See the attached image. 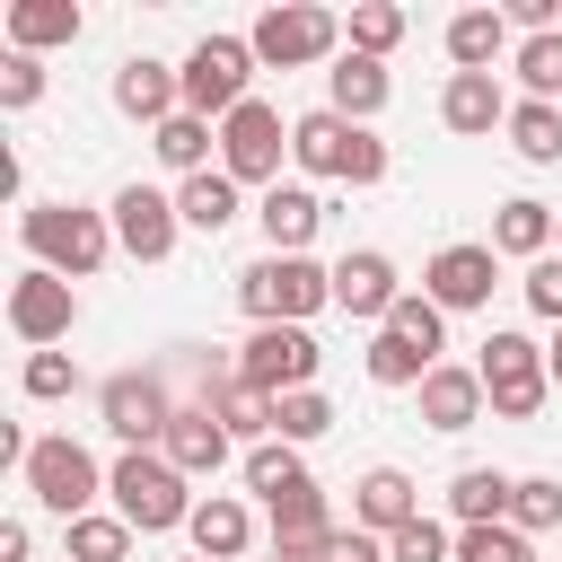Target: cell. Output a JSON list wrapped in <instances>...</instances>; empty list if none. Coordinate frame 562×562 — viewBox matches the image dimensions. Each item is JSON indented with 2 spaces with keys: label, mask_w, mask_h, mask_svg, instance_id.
Returning a JSON list of instances; mask_svg holds the SVG:
<instances>
[{
  "label": "cell",
  "mask_w": 562,
  "mask_h": 562,
  "mask_svg": "<svg viewBox=\"0 0 562 562\" xmlns=\"http://www.w3.org/2000/svg\"><path fill=\"white\" fill-rule=\"evenodd\" d=\"M316 369H325V351H316V334H307V325H255V334H246V351H237V378H246V386H263L272 404H281V395H299V386H316Z\"/></svg>",
  "instance_id": "9c48e42d"
},
{
  "label": "cell",
  "mask_w": 562,
  "mask_h": 562,
  "mask_svg": "<svg viewBox=\"0 0 562 562\" xmlns=\"http://www.w3.org/2000/svg\"><path fill=\"white\" fill-rule=\"evenodd\" d=\"M202 404L220 413V430H228V439H246V448H263V439H272V395H263V386H246L237 369H202Z\"/></svg>",
  "instance_id": "44dd1931"
},
{
  "label": "cell",
  "mask_w": 562,
  "mask_h": 562,
  "mask_svg": "<svg viewBox=\"0 0 562 562\" xmlns=\"http://www.w3.org/2000/svg\"><path fill=\"white\" fill-rule=\"evenodd\" d=\"M492 281H501V255H492V246H439V255L422 263V290H430L448 316L492 307Z\"/></svg>",
  "instance_id": "5bb4252c"
},
{
  "label": "cell",
  "mask_w": 562,
  "mask_h": 562,
  "mask_svg": "<svg viewBox=\"0 0 562 562\" xmlns=\"http://www.w3.org/2000/svg\"><path fill=\"white\" fill-rule=\"evenodd\" d=\"M228 430H220V413L211 404H176V422H167V439H158V457L184 474V483H202V474H220L228 465Z\"/></svg>",
  "instance_id": "9a60e30c"
},
{
  "label": "cell",
  "mask_w": 562,
  "mask_h": 562,
  "mask_svg": "<svg viewBox=\"0 0 562 562\" xmlns=\"http://www.w3.org/2000/svg\"><path fill=\"white\" fill-rule=\"evenodd\" d=\"M18 386H26L35 404H53V395H70V386H79V360H70V351H26Z\"/></svg>",
  "instance_id": "7bdbcfd3"
},
{
  "label": "cell",
  "mask_w": 562,
  "mask_h": 562,
  "mask_svg": "<svg viewBox=\"0 0 562 562\" xmlns=\"http://www.w3.org/2000/svg\"><path fill=\"white\" fill-rule=\"evenodd\" d=\"M255 220H263V246H272V255H307V237L325 228V202H316L307 184H272V193L255 202Z\"/></svg>",
  "instance_id": "603a6c76"
},
{
  "label": "cell",
  "mask_w": 562,
  "mask_h": 562,
  "mask_svg": "<svg viewBox=\"0 0 562 562\" xmlns=\"http://www.w3.org/2000/svg\"><path fill=\"white\" fill-rule=\"evenodd\" d=\"M97 413H105V430H114L123 448H158L167 422H176V395H167L158 369H114V378L97 386Z\"/></svg>",
  "instance_id": "30bf717a"
},
{
  "label": "cell",
  "mask_w": 562,
  "mask_h": 562,
  "mask_svg": "<svg viewBox=\"0 0 562 562\" xmlns=\"http://www.w3.org/2000/svg\"><path fill=\"white\" fill-rule=\"evenodd\" d=\"M105 492H114V518H132V536L193 527V492H184V474H176L158 448H123V457L105 465Z\"/></svg>",
  "instance_id": "3957f363"
},
{
  "label": "cell",
  "mask_w": 562,
  "mask_h": 562,
  "mask_svg": "<svg viewBox=\"0 0 562 562\" xmlns=\"http://www.w3.org/2000/svg\"><path fill=\"white\" fill-rule=\"evenodd\" d=\"M35 97H44V53H9V61H0V105L26 114Z\"/></svg>",
  "instance_id": "ee69618b"
},
{
  "label": "cell",
  "mask_w": 562,
  "mask_h": 562,
  "mask_svg": "<svg viewBox=\"0 0 562 562\" xmlns=\"http://www.w3.org/2000/svg\"><path fill=\"white\" fill-rule=\"evenodd\" d=\"M18 237H26V255H35L44 272H61V281H88V272L114 255V220H105V211H79V202H26Z\"/></svg>",
  "instance_id": "6da1fadb"
},
{
  "label": "cell",
  "mask_w": 562,
  "mask_h": 562,
  "mask_svg": "<svg viewBox=\"0 0 562 562\" xmlns=\"http://www.w3.org/2000/svg\"><path fill=\"white\" fill-rule=\"evenodd\" d=\"M281 149H290V132H281V114L263 105V97H246L228 123H220V167L237 176V184H281Z\"/></svg>",
  "instance_id": "7c38bea8"
},
{
  "label": "cell",
  "mask_w": 562,
  "mask_h": 562,
  "mask_svg": "<svg viewBox=\"0 0 562 562\" xmlns=\"http://www.w3.org/2000/svg\"><path fill=\"white\" fill-rule=\"evenodd\" d=\"M79 0H9V53H53V44H79Z\"/></svg>",
  "instance_id": "d4e9b609"
},
{
  "label": "cell",
  "mask_w": 562,
  "mask_h": 562,
  "mask_svg": "<svg viewBox=\"0 0 562 562\" xmlns=\"http://www.w3.org/2000/svg\"><path fill=\"white\" fill-rule=\"evenodd\" d=\"M26 544H35L26 518H0V562H26Z\"/></svg>",
  "instance_id": "7dc6e473"
},
{
  "label": "cell",
  "mask_w": 562,
  "mask_h": 562,
  "mask_svg": "<svg viewBox=\"0 0 562 562\" xmlns=\"http://www.w3.org/2000/svg\"><path fill=\"white\" fill-rule=\"evenodd\" d=\"M193 562H202V553H193Z\"/></svg>",
  "instance_id": "f907efd6"
},
{
  "label": "cell",
  "mask_w": 562,
  "mask_h": 562,
  "mask_svg": "<svg viewBox=\"0 0 562 562\" xmlns=\"http://www.w3.org/2000/svg\"><path fill=\"white\" fill-rule=\"evenodd\" d=\"M413 518H422V492H413L404 465H369V474L351 483V527H360V536H395V527H413Z\"/></svg>",
  "instance_id": "ac0fdd59"
},
{
  "label": "cell",
  "mask_w": 562,
  "mask_h": 562,
  "mask_svg": "<svg viewBox=\"0 0 562 562\" xmlns=\"http://www.w3.org/2000/svg\"><path fill=\"white\" fill-rule=\"evenodd\" d=\"M70 325H79V290H70L61 272L26 263V272L9 281V334H18L26 351H53V342H70Z\"/></svg>",
  "instance_id": "8fae6325"
},
{
  "label": "cell",
  "mask_w": 562,
  "mask_h": 562,
  "mask_svg": "<svg viewBox=\"0 0 562 562\" xmlns=\"http://www.w3.org/2000/svg\"><path fill=\"white\" fill-rule=\"evenodd\" d=\"M509 527H518V536L562 527V483H553V474H518V492H509Z\"/></svg>",
  "instance_id": "ab89813d"
},
{
  "label": "cell",
  "mask_w": 562,
  "mask_h": 562,
  "mask_svg": "<svg viewBox=\"0 0 562 562\" xmlns=\"http://www.w3.org/2000/svg\"><path fill=\"white\" fill-rule=\"evenodd\" d=\"M509 149H518L527 167H553V158H562V105L518 97V105H509Z\"/></svg>",
  "instance_id": "1f68e13d"
},
{
  "label": "cell",
  "mask_w": 562,
  "mask_h": 562,
  "mask_svg": "<svg viewBox=\"0 0 562 562\" xmlns=\"http://www.w3.org/2000/svg\"><path fill=\"white\" fill-rule=\"evenodd\" d=\"M290 158H299L307 176H334V184H378V176H386V140H378L369 123H342L334 105H316V114L290 123Z\"/></svg>",
  "instance_id": "277c9868"
},
{
  "label": "cell",
  "mask_w": 562,
  "mask_h": 562,
  "mask_svg": "<svg viewBox=\"0 0 562 562\" xmlns=\"http://www.w3.org/2000/svg\"><path fill=\"white\" fill-rule=\"evenodd\" d=\"M544 369H553V386H562V334H553V342H544Z\"/></svg>",
  "instance_id": "c3c4849f"
},
{
  "label": "cell",
  "mask_w": 562,
  "mask_h": 562,
  "mask_svg": "<svg viewBox=\"0 0 562 562\" xmlns=\"http://www.w3.org/2000/svg\"><path fill=\"white\" fill-rule=\"evenodd\" d=\"M509 492H518V474L465 465V474L448 483V518H457V527H501V518H509Z\"/></svg>",
  "instance_id": "83f0119b"
},
{
  "label": "cell",
  "mask_w": 562,
  "mask_h": 562,
  "mask_svg": "<svg viewBox=\"0 0 562 562\" xmlns=\"http://www.w3.org/2000/svg\"><path fill=\"white\" fill-rule=\"evenodd\" d=\"M123 553H132V518H114V509L70 518V562H123Z\"/></svg>",
  "instance_id": "74e56055"
},
{
  "label": "cell",
  "mask_w": 562,
  "mask_h": 562,
  "mask_svg": "<svg viewBox=\"0 0 562 562\" xmlns=\"http://www.w3.org/2000/svg\"><path fill=\"white\" fill-rule=\"evenodd\" d=\"M211 123L202 114H167L158 132H149V149H158V167H176V176H211Z\"/></svg>",
  "instance_id": "4dcf8cb0"
},
{
  "label": "cell",
  "mask_w": 562,
  "mask_h": 562,
  "mask_svg": "<svg viewBox=\"0 0 562 562\" xmlns=\"http://www.w3.org/2000/svg\"><path fill=\"white\" fill-rule=\"evenodd\" d=\"M413 395H422V422H430V430H448V439H457V430H474V422L492 413L483 378H474V369H457V360H439V369H430Z\"/></svg>",
  "instance_id": "ffe728a7"
},
{
  "label": "cell",
  "mask_w": 562,
  "mask_h": 562,
  "mask_svg": "<svg viewBox=\"0 0 562 562\" xmlns=\"http://www.w3.org/2000/svg\"><path fill=\"white\" fill-rule=\"evenodd\" d=\"M430 369H439V360H430V351H413L395 325H378V334H369V386H422Z\"/></svg>",
  "instance_id": "d6a6232c"
},
{
  "label": "cell",
  "mask_w": 562,
  "mask_h": 562,
  "mask_svg": "<svg viewBox=\"0 0 562 562\" xmlns=\"http://www.w3.org/2000/svg\"><path fill=\"white\" fill-rule=\"evenodd\" d=\"M509 70H518V88H527L536 105H553V97H562V35H518Z\"/></svg>",
  "instance_id": "d590c367"
},
{
  "label": "cell",
  "mask_w": 562,
  "mask_h": 562,
  "mask_svg": "<svg viewBox=\"0 0 562 562\" xmlns=\"http://www.w3.org/2000/svg\"><path fill=\"white\" fill-rule=\"evenodd\" d=\"M518 44H509V18L501 9H457L448 18V61L457 70H492V61H509Z\"/></svg>",
  "instance_id": "4316f807"
},
{
  "label": "cell",
  "mask_w": 562,
  "mask_h": 562,
  "mask_svg": "<svg viewBox=\"0 0 562 562\" xmlns=\"http://www.w3.org/2000/svg\"><path fill=\"white\" fill-rule=\"evenodd\" d=\"M457 562H536V536H518L509 518L501 527H457Z\"/></svg>",
  "instance_id": "b9f144b4"
},
{
  "label": "cell",
  "mask_w": 562,
  "mask_h": 562,
  "mask_svg": "<svg viewBox=\"0 0 562 562\" xmlns=\"http://www.w3.org/2000/svg\"><path fill=\"white\" fill-rule=\"evenodd\" d=\"M342 44L369 53V61H386V53L404 44V9H395V0H360V9L342 18Z\"/></svg>",
  "instance_id": "e575fe53"
},
{
  "label": "cell",
  "mask_w": 562,
  "mask_h": 562,
  "mask_svg": "<svg viewBox=\"0 0 562 562\" xmlns=\"http://www.w3.org/2000/svg\"><path fill=\"white\" fill-rule=\"evenodd\" d=\"M386 97H395V79H386V61H369V53H342V61L325 70V105H334L342 123L386 114Z\"/></svg>",
  "instance_id": "7402d4cb"
},
{
  "label": "cell",
  "mask_w": 562,
  "mask_h": 562,
  "mask_svg": "<svg viewBox=\"0 0 562 562\" xmlns=\"http://www.w3.org/2000/svg\"><path fill=\"white\" fill-rule=\"evenodd\" d=\"M263 61H255V44L246 35H202L193 53H184V114H202V123H228L237 105H246V79H255Z\"/></svg>",
  "instance_id": "5b68a950"
},
{
  "label": "cell",
  "mask_w": 562,
  "mask_h": 562,
  "mask_svg": "<svg viewBox=\"0 0 562 562\" xmlns=\"http://www.w3.org/2000/svg\"><path fill=\"white\" fill-rule=\"evenodd\" d=\"M237 193H246V184H237L228 167H211V176H184V184H176V211H184V228L220 237V228L237 220Z\"/></svg>",
  "instance_id": "f1b7e54d"
},
{
  "label": "cell",
  "mask_w": 562,
  "mask_h": 562,
  "mask_svg": "<svg viewBox=\"0 0 562 562\" xmlns=\"http://www.w3.org/2000/svg\"><path fill=\"white\" fill-rule=\"evenodd\" d=\"M386 325H395L413 351H430V360H439V342H448V307H439L430 290H404V299L386 307Z\"/></svg>",
  "instance_id": "8d00e7d4"
},
{
  "label": "cell",
  "mask_w": 562,
  "mask_h": 562,
  "mask_svg": "<svg viewBox=\"0 0 562 562\" xmlns=\"http://www.w3.org/2000/svg\"><path fill=\"white\" fill-rule=\"evenodd\" d=\"M325 430H334V404H325L316 386H299V395H281V404H272V439L307 448V439H325Z\"/></svg>",
  "instance_id": "f35d334b"
},
{
  "label": "cell",
  "mask_w": 562,
  "mask_h": 562,
  "mask_svg": "<svg viewBox=\"0 0 562 562\" xmlns=\"http://www.w3.org/2000/svg\"><path fill=\"white\" fill-rule=\"evenodd\" d=\"M404 299V281H395V263L378 255V246H351L342 263H334V307L342 316H369V325H386V307Z\"/></svg>",
  "instance_id": "e0dca14e"
},
{
  "label": "cell",
  "mask_w": 562,
  "mask_h": 562,
  "mask_svg": "<svg viewBox=\"0 0 562 562\" xmlns=\"http://www.w3.org/2000/svg\"><path fill=\"white\" fill-rule=\"evenodd\" d=\"M316 562H386V536H360V527H334Z\"/></svg>",
  "instance_id": "bcb514c9"
},
{
  "label": "cell",
  "mask_w": 562,
  "mask_h": 562,
  "mask_svg": "<svg viewBox=\"0 0 562 562\" xmlns=\"http://www.w3.org/2000/svg\"><path fill=\"white\" fill-rule=\"evenodd\" d=\"M114 114H132V123H167V114H184V79L167 70V61H149V53H132L123 70H114Z\"/></svg>",
  "instance_id": "d6986e66"
},
{
  "label": "cell",
  "mask_w": 562,
  "mask_h": 562,
  "mask_svg": "<svg viewBox=\"0 0 562 562\" xmlns=\"http://www.w3.org/2000/svg\"><path fill=\"white\" fill-rule=\"evenodd\" d=\"M184 536H193L202 562H237V553L255 544V509H246L237 492H211V501H193V527H184Z\"/></svg>",
  "instance_id": "cb8c5ba5"
},
{
  "label": "cell",
  "mask_w": 562,
  "mask_h": 562,
  "mask_svg": "<svg viewBox=\"0 0 562 562\" xmlns=\"http://www.w3.org/2000/svg\"><path fill=\"white\" fill-rule=\"evenodd\" d=\"M553 237H562V220L544 202H527V193L501 202V220H492V255H527L536 263V255H553Z\"/></svg>",
  "instance_id": "f546056e"
},
{
  "label": "cell",
  "mask_w": 562,
  "mask_h": 562,
  "mask_svg": "<svg viewBox=\"0 0 562 562\" xmlns=\"http://www.w3.org/2000/svg\"><path fill=\"white\" fill-rule=\"evenodd\" d=\"M272 562H316V553H272Z\"/></svg>",
  "instance_id": "681fc988"
},
{
  "label": "cell",
  "mask_w": 562,
  "mask_h": 562,
  "mask_svg": "<svg viewBox=\"0 0 562 562\" xmlns=\"http://www.w3.org/2000/svg\"><path fill=\"white\" fill-rule=\"evenodd\" d=\"M105 220H114V246H123L132 263H167L176 237H184V211H176V193H158V184H123Z\"/></svg>",
  "instance_id": "4fadbf2b"
},
{
  "label": "cell",
  "mask_w": 562,
  "mask_h": 562,
  "mask_svg": "<svg viewBox=\"0 0 562 562\" xmlns=\"http://www.w3.org/2000/svg\"><path fill=\"white\" fill-rule=\"evenodd\" d=\"M246 44H255V61H263V70H307V61H334L342 18H334V9L290 0V9H263V18L246 26Z\"/></svg>",
  "instance_id": "ba28073f"
},
{
  "label": "cell",
  "mask_w": 562,
  "mask_h": 562,
  "mask_svg": "<svg viewBox=\"0 0 562 562\" xmlns=\"http://www.w3.org/2000/svg\"><path fill=\"white\" fill-rule=\"evenodd\" d=\"M386 562H457V527L422 509L413 527H395V536H386Z\"/></svg>",
  "instance_id": "60d3db41"
},
{
  "label": "cell",
  "mask_w": 562,
  "mask_h": 562,
  "mask_svg": "<svg viewBox=\"0 0 562 562\" xmlns=\"http://www.w3.org/2000/svg\"><path fill=\"white\" fill-rule=\"evenodd\" d=\"M237 307L255 325H307L316 307H334V272L316 255H255L237 272Z\"/></svg>",
  "instance_id": "7a4b0ae2"
},
{
  "label": "cell",
  "mask_w": 562,
  "mask_h": 562,
  "mask_svg": "<svg viewBox=\"0 0 562 562\" xmlns=\"http://www.w3.org/2000/svg\"><path fill=\"white\" fill-rule=\"evenodd\" d=\"M325 536H334V509H325L316 483H299V492L272 501V553H325Z\"/></svg>",
  "instance_id": "484cf974"
},
{
  "label": "cell",
  "mask_w": 562,
  "mask_h": 562,
  "mask_svg": "<svg viewBox=\"0 0 562 562\" xmlns=\"http://www.w3.org/2000/svg\"><path fill=\"white\" fill-rule=\"evenodd\" d=\"M474 378H483V395H492V413H501V422H536V413H544V395H553L544 342H527V334H483Z\"/></svg>",
  "instance_id": "8992f818"
},
{
  "label": "cell",
  "mask_w": 562,
  "mask_h": 562,
  "mask_svg": "<svg viewBox=\"0 0 562 562\" xmlns=\"http://www.w3.org/2000/svg\"><path fill=\"white\" fill-rule=\"evenodd\" d=\"M299 483H316V474H307V457H299L290 439H263V448H246V492L281 501V492H299Z\"/></svg>",
  "instance_id": "836d02e7"
},
{
  "label": "cell",
  "mask_w": 562,
  "mask_h": 562,
  "mask_svg": "<svg viewBox=\"0 0 562 562\" xmlns=\"http://www.w3.org/2000/svg\"><path fill=\"white\" fill-rule=\"evenodd\" d=\"M439 123L483 140V132H509V97H501V70H448L439 88Z\"/></svg>",
  "instance_id": "2e32d148"
},
{
  "label": "cell",
  "mask_w": 562,
  "mask_h": 562,
  "mask_svg": "<svg viewBox=\"0 0 562 562\" xmlns=\"http://www.w3.org/2000/svg\"><path fill=\"white\" fill-rule=\"evenodd\" d=\"M18 474H26V492H35V501H44V509H53L61 527H70V518H88V509H97V492H105V465H97V457H88V448H79L70 430L35 439Z\"/></svg>",
  "instance_id": "52a82bcc"
},
{
  "label": "cell",
  "mask_w": 562,
  "mask_h": 562,
  "mask_svg": "<svg viewBox=\"0 0 562 562\" xmlns=\"http://www.w3.org/2000/svg\"><path fill=\"white\" fill-rule=\"evenodd\" d=\"M527 307L562 325V255H536V263H527Z\"/></svg>",
  "instance_id": "f6af8a7d"
}]
</instances>
